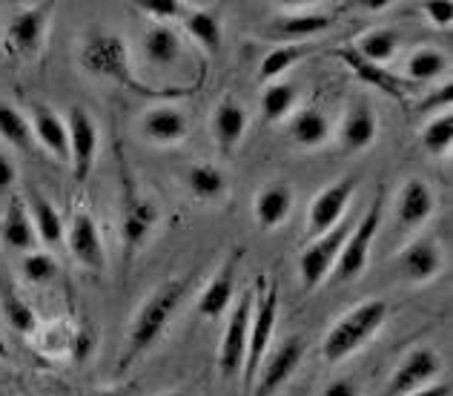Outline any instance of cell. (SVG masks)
Returning a JSON list of instances; mask_svg holds the SVG:
<instances>
[{"label": "cell", "instance_id": "6da1fadb", "mask_svg": "<svg viewBox=\"0 0 453 396\" xmlns=\"http://www.w3.org/2000/svg\"><path fill=\"white\" fill-rule=\"evenodd\" d=\"M187 291H189V279H170V282L155 287V291L144 299V305L138 307L133 325H129L121 368L135 362L141 353H147L150 347L161 339V333L170 328L175 310L181 307Z\"/></svg>", "mask_w": 453, "mask_h": 396}, {"label": "cell", "instance_id": "7a4b0ae2", "mask_svg": "<svg viewBox=\"0 0 453 396\" xmlns=\"http://www.w3.org/2000/svg\"><path fill=\"white\" fill-rule=\"evenodd\" d=\"M385 319H388V302H381V299L359 302L327 330L325 342H321V353L333 365L344 362V359H350L359 347H365L373 339L379 328L385 325Z\"/></svg>", "mask_w": 453, "mask_h": 396}, {"label": "cell", "instance_id": "3957f363", "mask_svg": "<svg viewBox=\"0 0 453 396\" xmlns=\"http://www.w3.org/2000/svg\"><path fill=\"white\" fill-rule=\"evenodd\" d=\"M279 322V287L273 284L267 276L258 282V291L253 299V314H250V333H247V356H244V391L253 388L256 370L261 365V359L267 356L273 330Z\"/></svg>", "mask_w": 453, "mask_h": 396}, {"label": "cell", "instance_id": "277c9868", "mask_svg": "<svg viewBox=\"0 0 453 396\" xmlns=\"http://www.w3.org/2000/svg\"><path fill=\"white\" fill-rule=\"evenodd\" d=\"M381 204H385V190H379V196L373 198L371 210H367L362 219H356L353 230L344 242L342 253L333 264V282L342 284V282H353L359 279L365 273L367 261H371V247H373V238L379 236V227H381Z\"/></svg>", "mask_w": 453, "mask_h": 396}, {"label": "cell", "instance_id": "5b68a950", "mask_svg": "<svg viewBox=\"0 0 453 396\" xmlns=\"http://www.w3.org/2000/svg\"><path fill=\"white\" fill-rule=\"evenodd\" d=\"M81 66L92 72V75H101L106 81L124 83L129 89H141L133 81V69H129V52L124 38L118 35H92V38L81 46Z\"/></svg>", "mask_w": 453, "mask_h": 396}, {"label": "cell", "instance_id": "8992f818", "mask_svg": "<svg viewBox=\"0 0 453 396\" xmlns=\"http://www.w3.org/2000/svg\"><path fill=\"white\" fill-rule=\"evenodd\" d=\"M353 224H356V219L344 215V219L336 227H330L327 233H321L319 238H310V245L299 256V276H302V284L307 291H316V287L330 276L333 264H336L342 247L353 230Z\"/></svg>", "mask_w": 453, "mask_h": 396}, {"label": "cell", "instance_id": "52a82bcc", "mask_svg": "<svg viewBox=\"0 0 453 396\" xmlns=\"http://www.w3.org/2000/svg\"><path fill=\"white\" fill-rule=\"evenodd\" d=\"M253 291H244L242 299L233 305V314L226 319V328L221 333L219 345V374L224 379H233L242 374L244 356H247V333H250V314H253Z\"/></svg>", "mask_w": 453, "mask_h": 396}, {"label": "cell", "instance_id": "ba28073f", "mask_svg": "<svg viewBox=\"0 0 453 396\" xmlns=\"http://www.w3.org/2000/svg\"><path fill=\"white\" fill-rule=\"evenodd\" d=\"M304 347L307 345H304V339H299V336H290V339H284L276 347V351L261 359L250 393H253V396H276L290 382V377L296 374V368L302 365Z\"/></svg>", "mask_w": 453, "mask_h": 396}, {"label": "cell", "instance_id": "9c48e42d", "mask_svg": "<svg viewBox=\"0 0 453 396\" xmlns=\"http://www.w3.org/2000/svg\"><path fill=\"white\" fill-rule=\"evenodd\" d=\"M155 221H158V210L150 198H144L133 187V178H124L121 193V238H124V259L133 261V256L147 242Z\"/></svg>", "mask_w": 453, "mask_h": 396}, {"label": "cell", "instance_id": "30bf717a", "mask_svg": "<svg viewBox=\"0 0 453 396\" xmlns=\"http://www.w3.org/2000/svg\"><path fill=\"white\" fill-rule=\"evenodd\" d=\"M356 187H359V178L344 175V178H339V182L327 184L313 201H310V207H307V238H319L321 233H327L330 227H336L344 219V210L350 207Z\"/></svg>", "mask_w": 453, "mask_h": 396}, {"label": "cell", "instance_id": "8fae6325", "mask_svg": "<svg viewBox=\"0 0 453 396\" xmlns=\"http://www.w3.org/2000/svg\"><path fill=\"white\" fill-rule=\"evenodd\" d=\"M52 4H35L29 9H20L6 27V52L15 58H32L41 52L46 29L52 20Z\"/></svg>", "mask_w": 453, "mask_h": 396}, {"label": "cell", "instance_id": "7c38bea8", "mask_svg": "<svg viewBox=\"0 0 453 396\" xmlns=\"http://www.w3.org/2000/svg\"><path fill=\"white\" fill-rule=\"evenodd\" d=\"M66 136H69V164H73L75 182H87L95 159H98V124L95 118L83 110V106H73L66 113Z\"/></svg>", "mask_w": 453, "mask_h": 396}, {"label": "cell", "instance_id": "4fadbf2b", "mask_svg": "<svg viewBox=\"0 0 453 396\" xmlns=\"http://www.w3.org/2000/svg\"><path fill=\"white\" fill-rule=\"evenodd\" d=\"M442 374V359L434 351V347H413V351L404 353V359L399 362V368L393 370L390 385H388V396H404L411 391H419L425 385Z\"/></svg>", "mask_w": 453, "mask_h": 396}, {"label": "cell", "instance_id": "5bb4252c", "mask_svg": "<svg viewBox=\"0 0 453 396\" xmlns=\"http://www.w3.org/2000/svg\"><path fill=\"white\" fill-rule=\"evenodd\" d=\"M379 136V118L371 101H356L350 110L342 115L339 124V144L344 152H362L367 150Z\"/></svg>", "mask_w": 453, "mask_h": 396}, {"label": "cell", "instance_id": "9a60e30c", "mask_svg": "<svg viewBox=\"0 0 453 396\" xmlns=\"http://www.w3.org/2000/svg\"><path fill=\"white\" fill-rule=\"evenodd\" d=\"M330 23L333 15H327V12H284V15H276L267 23L265 35L279 38L281 43H302L327 32Z\"/></svg>", "mask_w": 453, "mask_h": 396}, {"label": "cell", "instance_id": "2e32d148", "mask_svg": "<svg viewBox=\"0 0 453 396\" xmlns=\"http://www.w3.org/2000/svg\"><path fill=\"white\" fill-rule=\"evenodd\" d=\"M436 210L434 190L422 178H408L396 193V221L402 230H416L422 227Z\"/></svg>", "mask_w": 453, "mask_h": 396}, {"label": "cell", "instance_id": "e0dca14e", "mask_svg": "<svg viewBox=\"0 0 453 396\" xmlns=\"http://www.w3.org/2000/svg\"><path fill=\"white\" fill-rule=\"evenodd\" d=\"M66 245H69V253H73L83 268L98 270V273L106 268L104 242H101L98 224L92 221V215H87V213L75 215L73 224H69V230H66Z\"/></svg>", "mask_w": 453, "mask_h": 396}, {"label": "cell", "instance_id": "ac0fdd59", "mask_svg": "<svg viewBox=\"0 0 453 396\" xmlns=\"http://www.w3.org/2000/svg\"><path fill=\"white\" fill-rule=\"evenodd\" d=\"M399 273L411 284H425L442 270V247L434 238H416L399 253Z\"/></svg>", "mask_w": 453, "mask_h": 396}, {"label": "cell", "instance_id": "d6986e66", "mask_svg": "<svg viewBox=\"0 0 453 396\" xmlns=\"http://www.w3.org/2000/svg\"><path fill=\"white\" fill-rule=\"evenodd\" d=\"M235 273H238V253L221 264V270L212 276L210 284L204 287V293L198 296L196 310L201 319H219L221 314H226V307H230L233 293H235Z\"/></svg>", "mask_w": 453, "mask_h": 396}, {"label": "cell", "instance_id": "ffe728a7", "mask_svg": "<svg viewBox=\"0 0 453 396\" xmlns=\"http://www.w3.org/2000/svg\"><path fill=\"white\" fill-rule=\"evenodd\" d=\"M32 136L41 144L46 152H52L58 161H69V136H66V121L58 115L52 106L46 104H35L32 115Z\"/></svg>", "mask_w": 453, "mask_h": 396}, {"label": "cell", "instance_id": "44dd1931", "mask_svg": "<svg viewBox=\"0 0 453 396\" xmlns=\"http://www.w3.org/2000/svg\"><path fill=\"white\" fill-rule=\"evenodd\" d=\"M141 132L144 138L152 144H178L187 138L189 132V118L178 110V106L170 104H161V106H152V110L144 113L141 118Z\"/></svg>", "mask_w": 453, "mask_h": 396}, {"label": "cell", "instance_id": "7402d4cb", "mask_svg": "<svg viewBox=\"0 0 453 396\" xmlns=\"http://www.w3.org/2000/svg\"><path fill=\"white\" fill-rule=\"evenodd\" d=\"M293 187L284 184V182H273L267 184L253 201V215H256V224L261 230H276L284 221L290 219L293 213Z\"/></svg>", "mask_w": 453, "mask_h": 396}, {"label": "cell", "instance_id": "603a6c76", "mask_svg": "<svg viewBox=\"0 0 453 396\" xmlns=\"http://www.w3.org/2000/svg\"><path fill=\"white\" fill-rule=\"evenodd\" d=\"M247 110L235 98H224L219 101V106L212 110V136H216V144L221 147L224 155H233V150L242 144L244 132H247Z\"/></svg>", "mask_w": 453, "mask_h": 396}, {"label": "cell", "instance_id": "cb8c5ba5", "mask_svg": "<svg viewBox=\"0 0 453 396\" xmlns=\"http://www.w3.org/2000/svg\"><path fill=\"white\" fill-rule=\"evenodd\" d=\"M27 210H29V219H32V227H35V236H38V242L50 245V247H58L66 238V230H64V219L58 207L41 196V190L29 187L27 190Z\"/></svg>", "mask_w": 453, "mask_h": 396}, {"label": "cell", "instance_id": "d4e9b609", "mask_svg": "<svg viewBox=\"0 0 453 396\" xmlns=\"http://www.w3.org/2000/svg\"><path fill=\"white\" fill-rule=\"evenodd\" d=\"M0 236H4V242L12 247V250H23V253H29L38 242V236H35V227H32V219H29V210L23 198H12L9 207H6V215H4V224H0Z\"/></svg>", "mask_w": 453, "mask_h": 396}, {"label": "cell", "instance_id": "484cf974", "mask_svg": "<svg viewBox=\"0 0 453 396\" xmlns=\"http://www.w3.org/2000/svg\"><path fill=\"white\" fill-rule=\"evenodd\" d=\"M290 138L299 144L302 150H316L327 141L330 136V121L319 106H304L293 115V121L288 124Z\"/></svg>", "mask_w": 453, "mask_h": 396}, {"label": "cell", "instance_id": "4316f807", "mask_svg": "<svg viewBox=\"0 0 453 396\" xmlns=\"http://www.w3.org/2000/svg\"><path fill=\"white\" fill-rule=\"evenodd\" d=\"M399 43H402V35L390 27H381V29H371L365 32L359 41L350 43L356 52H359L367 64H376V66H385L390 64L393 58L399 55Z\"/></svg>", "mask_w": 453, "mask_h": 396}, {"label": "cell", "instance_id": "83f0119b", "mask_svg": "<svg viewBox=\"0 0 453 396\" xmlns=\"http://www.w3.org/2000/svg\"><path fill=\"white\" fill-rule=\"evenodd\" d=\"M144 55L152 66H173L181 58V35L166 23H155L144 35Z\"/></svg>", "mask_w": 453, "mask_h": 396}, {"label": "cell", "instance_id": "f1b7e54d", "mask_svg": "<svg viewBox=\"0 0 453 396\" xmlns=\"http://www.w3.org/2000/svg\"><path fill=\"white\" fill-rule=\"evenodd\" d=\"M339 58L356 72V78H362L365 83H371V87L381 89L385 95H393V98H402V81L393 78L385 66L367 64L365 58L353 50V46H342V50H339Z\"/></svg>", "mask_w": 453, "mask_h": 396}, {"label": "cell", "instance_id": "f546056e", "mask_svg": "<svg viewBox=\"0 0 453 396\" xmlns=\"http://www.w3.org/2000/svg\"><path fill=\"white\" fill-rule=\"evenodd\" d=\"M181 20H184L187 35H189V38H193L207 55H216V52L221 50V23H219L216 15H212V12H204V9H187V15H184Z\"/></svg>", "mask_w": 453, "mask_h": 396}, {"label": "cell", "instance_id": "4dcf8cb0", "mask_svg": "<svg viewBox=\"0 0 453 396\" xmlns=\"http://www.w3.org/2000/svg\"><path fill=\"white\" fill-rule=\"evenodd\" d=\"M187 187H189V193L201 201H216L226 193L230 178H226L224 170H219L216 164H193L187 170Z\"/></svg>", "mask_w": 453, "mask_h": 396}, {"label": "cell", "instance_id": "1f68e13d", "mask_svg": "<svg viewBox=\"0 0 453 396\" xmlns=\"http://www.w3.org/2000/svg\"><path fill=\"white\" fill-rule=\"evenodd\" d=\"M296 98H299V89L290 81H276L267 83L265 92H261V118L267 124H276L281 118H288V113L296 106Z\"/></svg>", "mask_w": 453, "mask_h": 396}, {"label": "cell", "instance_id": "d6a6232c", "mask_svg": "<svg viewBox=\"0 0 453 396\" xmlns=\"http://www.w3.org/2000/svg\"><path fill=\"white\" fill-rule=\"evenodd\" d=\"M448 72V55L442 50H431V46H422V50L411 52L408 64H404V75L411 81H436Z\"/></svg>", "mask_w": 453, "mask_h": 396}, {"label": "cell", "instance_id": "836d02e7", "mask_svg": "<svg viewBox=\"0 0 453 396\" xmlns=\"http://www.w3.org/2000/svg\"><path fill=\"white\" fill-rule=\"evenodd\" d=\"M304 58V46L302 43H279L276 50H270L265 55V61L258 66V81L265 83H276L284 72H288L293 64H299Z\"/></svg>", "mask_w": 453, "mask_h": 396}, {"label": "cell", "instance_id": "e575fe53", "mask_svg": "<svg viewBox=\"0 0 453 396\" xmlns=\"http://www.w3.org/2000/svg\"><path fill=\"white\" fill-rule=\"evenodd\" d=\"M0 138H4L6 144H12V147H18V150L32 147V141H35L29 118L9 104H0Z\"/></svg>", "mask_w": 453, "mask_h": 396}, {"label": "cell", "instance_id": "d590c367", "mask_svg": "<svg viewBox=\"0 0 453 396\" xmlns=\"http://www.w3.org/2000/svg\"><path fill=\"white\" fill-rule=\"evenodd\" d=\"M453 144V118L450 110H445L442 115H434L431 121L422 129V147L431 155H448Z\"/></svg>", "mask_w": 453, "mask_h": 396}, {"label": "cell", "instance_id": "8d00e7d4", "mask_svg": "<svg viewBox=\"0 0 453 396\" xmlns=\"http://www.w3.org/2000/svg\"><path fill=\"white\" fill-rule=\"evenodd\" d=\"M0 305H4V316L9 322V328H15L20 333H35L38 330V316L35 310L23 302L15 291H4L0 293Z\"/></svg>", "mask_w": 453, "mask_h": 396}, {"label": "cell", "instance_id": "74e56055", "mask_svg": "<svg viewBox=\"0 0 453 396\" xmlns=\"http://www.w3.org/2000/svg\"><path fill=\"white\" fill-rule=\"evenodd\" d=\"M20 270H23V276H27V282L46 284L58 276V261L50 253H43V250H29V253L23 256Z\"/></svg>", "mask_w": 453, "mask_h": 396}, {"label": "cell", "instance_id": "f35d334b", "mask_svg": "<svg viewBox=\"0 0 453 396\" xmlns=\"http://www.w3.org/2000/svg\"><path fill=\"white\" fill-rule=\"evenodd\" d=\"M138 9L144 12V15L155 18V20H175V18H184L187 15V6L181 0H141Z\"/></svg>", "mask_w": 453, "mask_h": 396}, {"label": "cell", "instance_id": "ab89813d", "mask_svg": "<svg viewBox=\"0 0 453 396\" xmlns=\"http://www.w3.org/2000/svg\"><path fill=\"white\" fill-rule=\"evenodd\" d=\"M422 12L434 27L450 29V23H453V4L450 0H427V4H422Z\"/></svg>", "mask_w": 453, "mask_h": 396}, {"label": "cell", "instance_id": "60d3db41", "mask_svg": "<svg viewBox=\"0 0 453 396\" xmlns=\"http://www.w3.org/2000/svg\"><path fill=\"white\" fill-rule=\"evenodd\" d=\"M18 182V167L6 152H0V193H9Z\"/></svg>", "mask_w": 453, "mask_h": 396}, {"label": "cell", "instance_id": "b9f144b4", "mask_svg": "<svg viewBox=\"0 0 453 396\" xmlns=\"http://www.w3.org/2000/svg\"><path fill=\"white\" fill-rule=\"evenodd\" d=\"M321 396H359V388H356L353 379H336V382H330Z\"/></svg>", "mask_w": 453, "mask_h": 396}, {"label": "cell", "instance_id": "7bdbcfd3", "mask_svg": "<svg viewBox=\"0 0 453 396\" xmlns=\"http://www.w3.org/2000/svg\"><path fill=\"white\" fill-rule=\"evenodd\" d=\"M404 396H450V385L448 382H431V385H425L419 391H411Z\"/></svg>", "mask_w": 453, "mask_h": 396}, {"label": "cell", "instance_id": "ee69618b", "mask_svg": "<svg viewBox=\"0 0 453 396\" xmlns=\"http://www.w3.org/2000/svg\"><path fill=\"white\" fill-rule=\"evenodd\" d=\"M87 396H129L127 388H98V391H92Z\"/></svg>", "mask_w": 453, "mask_h": 396}, {"label": "cell", "instance_id": "f6af8a7d", "mask_svg": "<svg viewBox=\"0 0 453 396\" xmlns=\"http://www.w3.org/2000/svg\"><path fill=\"white\" fill-rule=\"evenodd\" d=\"M9 351H6V345H4V339H0V356H6Z\"/></svg>", "mask_w": 453, "mask_h": 396}, {"label": "cell", "instance_id": "bcb514c9", "mask_svg": "<svg viewBox=\"0 0 453 396\" xmlns=\"http://www.w3.org/2000/svg\"><path fill=\"white\" fill-rule=\"evenodd\" d=\"M166 396H184V393H166Z\"/></svg>", "mask_w": 453, "mask_h": 396}]
</instances>
